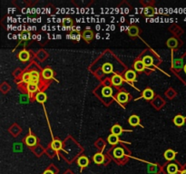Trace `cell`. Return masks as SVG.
I'll return each instance as SVG.
<instances>
[{"instance_id": "obj_1", "label": "cell", "mask_w": 186, "mask_h": 174, "mask_svg": "<svg viewBox=\"0 0 186 174\" xmlns=\"http://www.w3.org/2000/svg\"><path fill=\"white\" fill-rule=\"evenodd\" d=\"M124 78L125 80L129 81V82H134L136 79V73L133 70H128L125 72L124 74Z\"/></svg>"}, {"instance_id": "obj_2", "label": "cell", "mask_w": 186, "mask_h": 174, "mask_svg": "<svg viewBox=\"0 0 186 174\" xmlns=\"http://www.w3.org/2000/svg\"><path fill=\"white\" fill-rule=\"evenodd\" d=\"M117 101L119 102V103H121V104H125V103H127V101H128V99H129V95H128V94L127 93H125V92H120V93H118V94H117Z\"/></svg>"}, {"instance_id": "obj_3", "label": "cell", "mask_w": 186, "mask_h": 174, "mask_svg": "<svg viewBox=\"0 0 186 174\" xmlns=\"http://www.w3.org/2000/svg\"><path fill=\"white\" fill-rule=\"evenodd\" d=\"M30 75H31V83L38 85V84L40 82V80H39L40 79V74L36 70H33V71L30 72Z\"/></svg>"}, {"instance_id": "obj_4", "label": "cell", "mask_w": 186, "mask_h": 174, "mask_svg": "<svg viewBox=\"0 0 186 174\" xmlns=\"http://www.w3.org/2000/svg\"><path fill=\"white\" fill-rule=\"evenodd\" d=\"M42 76L47 80H49V79L54 77V71L49 67L45 68L42 72Z\"/></svg>"}, {"instance_id": "obj_5", "label": "cell", "mask_w": 186, "mask_h": 174, "mask_svg": "<svg viewBox=\"0 0 186 174\" xmlns=\"http://www.w3.org/2000/svg\"><path fill=\"white\" fill-rule=\"evenodd\" d=\"M113 155L115 159H121L124 155V151L121 147H116L113 151Z\"/></svg>"}, {"instance_id": "obj_6", "label": "cell", "mask_w": 186, "mask_h": 174, "mask_svg": "<svg viewBox=\"0 0 186 174\" xmlns=\"http://www.w3.org/2000/svg\"><path fill=\"white\" fill-rule=\"evenodd\" d=\"M77 164L80 166L82 169H84L85 167H87V165L89 164V159L85 156H81L78 158L77 160Z\"/></svg>"}, {"instance_id": "obj_7", "label": "cell", "mask_w": 186, "mask_h": 174, "mask_svg": "<svg viewBox=\"0 0 186 174\" xmlns=\"http://www.w3.org/2000/svg\"><path fill=\"white\" fill-rule=\"evenodd\" d=\"M143 98H144L145 100H152L153 96H154V93H153V91L152 90V89H150V88H146L145 90H143Z\"/></svg>"}, {"instance_id": "obj_8", "label": "cell", "mask_w": 186, "mask_h": 174, "mask_svg": "<svg viewBox=\"0 0 186 174\" xmlns=\"http://www.w3.org/2000/svg\"><path fill=\"white\" fill-rule=\"evenodd\" d=\"M111 81L112 84H113L114 86H119V85H121L122 84H123V77H122L121 75H113V77L111 78Z\"/></svg>"}, {"instance_id": "obj_9", "label": "cell", "mask_w": 186, "mask_h": 174, "mask_svg": "<svg viewBox=\"0 0 186 174\" xmlns=\"http://www.w3.org/2000/svg\"><path fill=\"white\" fill-rule=\"evenodd\" d=\"M93 161L94 163L96 164H103L104 162V156L103 153H96V154L93 155Z\"/></svg>"}, {"instance_id": "obj_10", "label": "cell", "mask_w": 186, "mask_h": 174, "mask_svg": "<svg viewBox=\"0 0 186 174\" xmlns=\"http://www.w3.org/2000/svg\"><path fill=\"white\" fill-rule=\"evenodd\" d=\"M185 123V117H183V115H176L173 119V123L176 126H183Z\"/></svg>"}, {"instance_id": "obj_11", "label": "cell", "mask_w": 186, "mask_h": 174, "mask_svg": "<svg viewBox=\"0 0 186 174\" xmlns=\"http://www.w3.org/2000/svg\"><path fill=\"white\" fill-rule=\"evenodd\" d=\"M18 58L19 60L22 61V62H27L30 58V54L27 50H23L18 54Z\"/></svg>"}, {"instance_id": "obj_12", "label": "cell", "mask_w": 186, "mask_h": 174, "mask_svg": "<svg viewBox=\"0 0 186 174\" xmlns=\"http://www.w3.org/2000/svg\"><path fill=\"white\" fill-rule=\"evenodd\" d=\"M25 143H26V144L28 145V146H30V147L35 146V145L37 144V138L34 135L29 134V135L26 138Z\"/></svg>"}, {"instance_id": "obj_13", "label": "cell", "mask_w": 186, "mask_h": 174, "mask_svg": "<svg viewBox=\"0 0 186 174\" xmlns=\"http://www.w3.org/2000/svg\"><path fill=\"white\" fill-rule=\"evenodd\" d=\"M51 147H52V149L54 150V151H56V152H58V151H60V150H62V147H63V143H62V142L60 141V140H54L53 142H52V144H51Z\"/></svg>"}, {"instance_id": "obj_14", "label": "cell", "mask_w": 186, "mask_h": 174, "mask_svg": "<svg viewBox=\"0 0 186 174\" xmlns=\"http://www.w3.org/2000/svg\"><path fill=\"white\" fill-rule=\"evenodd\" d=\"M133 67H134V70L136 72H143L145 68V65H144L143 60H137V61H135V63L133 65Z\"/></svg>"}, {"instance_id": "obj_15", "label": "cell", "mask_w": 186, "mask_h": 174, "mask_svg": "<svg viewBox=\"0 0 186 174\" xmlns=\"http://www.w3.org/2000/svg\"><path fill=\"white\" fill-rule=\"evenodd\" d=\"M163 155H164L165 160H167V161H173V160H174V158L176 156V152L174 151L169 149L167 151H165V152H164Z\"/></svg>"}, {"instance_id": "obj_16", "label": "cell", "mask_w": 186, "mask_h": 174, "mask_svg": "<svg viewBox=\"0 0 186 174\" xmlns=\"http://www.w3.org/2000/svg\"><path fill=\"white\" fill-rule=\"evenodd\" d=\"M166 170H167L168 174H176L179 171V168L175 163H170L167 165Z\"/></svg>"}, {"instance_id": "obj_17", "label": "cell", "mask_w": 186, "mask_h": 174, "mask_svg": "<svg viewBox=\"0 0 186 174\" xmlns=\"http://www.w3.org/2000/svg\"><path fill=\"white\" fill-rule=\"evenodd\" d=\"M47 94L44 93V92H39V93H37V95H36V100L40 104H44L47 101Z\"/></svg>"}, {"instance_id": "obj_18", "label": "cell", "mask_w": 186, "mask_h": 174, "mask_svg": "<svg viewBox=\"0 0 186 174\" xmlns=\"http://www.w3.org/2000/svg\"><path fill=\"white\" fill-rule=\"evenodd\" d=\"M123 128H122L121 126L119 125V124H115V125H113L111 128L112 133L116 136L121 135L122 133H123Z\"/></svg>"}, {"instance_id": "obj_19", "label": "cell", "mask_w": 186, "mask_h": 174, "mask_svg": "<svg viewBox=\"0 0 186 174\" xmlns=\"http://www.w3.org/2000/svg\"><path fill=\"white\" fill-rule=\"evenodd\" d=\"M128 123L132 126H137L140 124V118L137 115H132L128 119Z\"/></svg>"}, {"instance_id": "obj_20", "label": "cell", "mask_w": 186, "mask_h": 174, "mask_svg": "<svg viewBox=\"0 0 186 174\" xmlns=\"http://www.w3.org/2000/svg\"><path fill=\"white\" fill-rule=\"evenodd\" d=\"M83 38L86 41V42H90L93 37V33L91 31V30H85L83 35H82Z\"/></svg>"}, {"instance_id": "obj_21", "label": "cell", "mask_w": 186, "mask_h": 174, "mask_svg": "<svg viewBox=\"0 0 186 174\" xmlns=\"http://www.w3.org/2000/svg\"><path fill=\"white\" fill-rule=\"evenodd\" d=\"M107 142L112 145H116L119 143V136L114 135V134H110L107 138Z\"/></svg>"}, {"instance_id": "obj_22", "label": "cell", "mask_w": 186, "mask_h": 174, "mask_svg": "<svg viewBox=\"0 0 186 174\" xmlns=\"http://www.w3.org/2000/svg\"><path fill=\"white\" fill-rule=\"evenodd\" d=\"M113 65L110 64V63H105V64H103L102 66V70L103 72L104 73V74H110L113 72Z\"/></svg>"}, {"instance_id": "obj_23", "label": "cell", "mask_w": 186, "mask_h": 174, "mask_svg": "<svg viewBox=\"0 0 186 174\" xmlns=\"http://www.w3.org/2000/svg\"><path fill=\"white\" fill-rule=\"evenodd\" d=\"M27 90H28V92L29 94H33V93H36L37 91L39 90V87H38L37 85L30 83V84L27 85Z\"/></svg>"}, {"instance_id": "obj_24", "label": "cell", "mask_w": 186, "mask_h": 174, "mask_svg": "<svg viewBox=\"0 0 186 174\" xmlns=\"http://www.w3.org/2000/svg\"><path fill=\"white\" fill-rule=\"evenodd\" d=\"M102 94L104 97H111L113 94V89L110 86H104L102 89Z\"/></svg>"}, {"instance_id": "obj_25", "label": "cell", "mask_w": 186, "mask_h": 174, "mask_svg": "<svg viewBox=\"0 0 186 174\" xmlns=\"http://www.w3.org/2000/svg\"><path fill=\"white\" fill-rule=\"evenodd\" d=\"M128 34L131 36H136L139 34V28L135 26H132L128 28Z\"/></svg>"}, {"instance_id": "obj_26", "label": "cell", "mask_w": 186, "mask_h": 174, "mask_svg": "<svg viewBox=\"0 0 186 174\" xmlns=\"http://www.w3.org/2000/svg\"><path fill=\"white\" fill-rule=\"evenodd\" d=\"M143 64H144L145 66H151L153 64V59L152 56H144V57L143 58Z\"/></svg>"}, {"instance_id": "obj_27", "label": "cell", "mask_w": 186, "mask_h": 174, "mask_svg": "<svg viewBox=\"0 0 186 174\" xmlns=\"http://www.w3.org/2000/svg\"><path fill=\"white\" fill-rule=\"evenodd\" d=\"M166 44H167V46L169 47H171V48H175L177 47V46H178V42H177V40L175 38H170L168 39L167 42H166Z\"/></svg>"}, {"instance_id": "obj_28", "label": "cell", "mask_w": 186, "mask_h": 174, "mask_svg": "<svg viewBox=\"0 0 186 174\" xmlns=\"http://www.w3.org/2000/svg\"><path fill=\"white\" fill-rule=\"evenodd\" d=\"M22 79H23V82L26 83L27 85L30 84L31 83V75H30V72H28V73H25L22 76Z\"/></svg>"}, {"instance_id": "obj_29", "label": "cell", "mask_w": 186, "mask_h": 174, "mask_svg": "<svg viewBox=\"0 0 186 174\" xmlns=\"http://www.w3.org/2000/svg\"><path fill=\"white\" fill-rule=\"evenodd\" d=\"M153 10L152 9V8L147 7V8L145 9V15H147V16H152V15H153Z\"/></svg>"}, {"instance_id": "obj_30", "label": "cell", "mask_w": 186, "mask_h": 174, "mask_svg": "<svg viewBox=\"0 0 186 174\" xmlns=\"http://www.w3.org/2000/svg\"><path fill=\"white\" fill-rule=\"evenodd\" d=\"M43 174H55V172H54L51 169H47V170H46V171L44 172V173Z\"/></svg>"}, {"instance_id": "obj_31", "label": "cell", "mask_w": 186, "mask_h": 174, "mask_svg": "<svg viewBox=\"0 0 186 174\" xmlns=\"http://www.w3.org/2000/svg\"><path fill=\"white\" fill-rule=\"evenodd\" d=\"M180 174H186V170H183V171H182L181 172V173Z\"/></svg>"}, {"instance_id": "obj_32", "label": "cell", "mask_w": 186, "mask_h": 174, "mask_svg": "<svg viewBox=\"0 0 186 174\" xmlns=\"http://www.w3.org/2000/svg\"><path fill=\"white\" fill-rule=\"evenodd\" d=\"M183 70H184V72H185V73H186V65H184V67H183Z\"/></svg>"}]
</instances>
